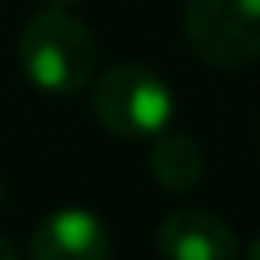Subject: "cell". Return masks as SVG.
I'll list each match as a JSON object with an SVG mask.
<instances>
[{
    "label": "cell",
    "instance_id": "7",
    "mask_svg": "<svg viewBox=\"0 0 260 260\" xmlns=\"http://www.w3.org/2000/svg\"><path fill=\"white\" fill-rule=\"evenodd\" d=\"M0 260H19V252L12 249V241H8V237H0Z\"/></svg>",
    "mask_w": 260,
    "mask_h": 260
},
{
    "label": "cell",
    "instance_id": "2",
    "mask_svg": "<svg viewBox=\"0 0 260 260\" xmlns=\"http://www.w3.org/2000/svg\"><path fill=\"white\" fill-rule=\"evenodd\" d=\"M92 111L100 126L115 138L149 142L172 122L176 96L149 65L122 61L92 81Z\"/></svg>",
    "mask_w": 260,
    "mask_h": 260
},
{
    "label": "cell",
    "instance_id": "8",
    "mask_svg": "<svg viewBox=\"0 0 260 260\" xmlns=\"http://www.w3.org/2000/svg\"><path fill=\"white\" fill-rule=\"evenodd\" d=\"M46 8H73V4H81V0H42Z\"/></svg>",
    "mask_w": 260,
    "mask_h": 260
},
{
    "label": "cell",
    "instance_id": "3",
    "mask_svg": "<svg viewBox=\"0 0 260 260\" xmlns=\"http://www.w3.org/2000/svg\"><path fill=\"white\" fill-rule=\"evenodd\" d=\"M184 35L207 65L260 61V0H184Z\"/></svg>",
    "mask_w": 260,
    "mask_h": 260
},
{
    "label": "cell",
    "instance_id": "10",
    "mask_svg": "<svg viewBox=\"0 0 260 260\" xmlns=\"http://www.w3.org/2000/svg\"><path fill=\"white\" fill-rule=\"evenodd\" d=\"M0 203H4V180H0Z\"/></svg>",
    "mask_w": 260,
    "mask_h": 260
},
{
    "label": "cell",
    "instance_id": "6",
    "mask_svg": "<svg viewBox=\"0 0 260 260\" xmlns=\"http://www.w3.org/2000/svg\"><path fill=\"white\" fill-rule=\"evenodd\" d=\"M153 146H149V169H153L157 184L165 191H191L199 180H203V149L195 146L191 134H180V130L165 126L161 134H153Z\"/></svg>",
    "mask_w": 260,
    "mask_h": 260
},
{
    "label": "cell",
    "instance_id": "5",
    "mask_svg": "<svg viewBox=\"0 0 260 260\" xmlns=\"http://www.w3.org/2000/svg\"><path fill=\"white\" fill-rule=\"evenodd\" d=\"M157 249L165 260H237V237L218 214L180 207L161 222Z\"/></svg>",
    "mask_w": 260,
    "mask_h": 260
},
{
    "label": "cell",
    "instance_id": "9",
    "mask_svg": "<svg viewBox=\"0 0 260 260\" xmlns=\"http://www.w3.org/2000/svg\"><path fill=\"white\" fill-rule=\"evenodd\" d=\"M249 260H260V234H256V241H252V249H249Z\"/></svg>",
    "mask_w": 260,
    "mask_h": 260
},
{
    "label": "cell",
    "instance_id": "1",
    "mask_svg": "<svg viewBox=\"0 0 260 260\" xmlns=\"http://www.w3.org/2000/svg\"><path fill=\"white\" fill-rule=\"evenodd\" d=\"M16 54L27 81L50 96H77L96 81V35L69 8H42L31 16L19 31Z\"/></svg>",
    "mask_w": 260,
    "mask_h": 260
},
{
    "label": "cell",
    "instance_id": "4",
    "mask_svg": "<svg viewBox=\"0 0 260 260\" xmlns=\"http://www.w3.org/2000/svg\"><path fill=\"white\" fill-rule=\"evenodd\" d=\"M27 260H111V234L100 214L61 207L35 226Z\"/></svg>",
    "mask_w": 260,
    "mask_h": 260
}]
</instances>
